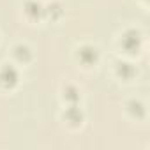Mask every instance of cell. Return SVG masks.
<instances>
[{
	"label": "cell",
	"mask_w": 150,
	"mask_h": 150,
	"mask_svg": "<svg viewBox=\"0 0 150 150\" xmlns=\"http://www.w3.org/2000/svg\"><path fill=\"white\" fill-rule=\"evenodd\" d=\"M0 83L4 87H14L18 83V71L13 65H4L0 69Z\"/></svg>",
	"instance_id": "6da1fadb"
},
{
	"label": "cell",
	"mask_w": 150,
	"mask_h": 150,
	"mask_svg": "<svg viewBox=\"0 0 150 150\" xmlns=\"http://www.w3.org/2000/svg\"><path fill=\"white\" fill-rule=\"evenodd\" d=\"M139 42H141V37H139V32H136V30H127L122 35V46L131 53L139 48Z\"/></svg>",
	"instance_id": "7a4b0ae2"
},
{
	"label": "cell",
	"mask_w": 150,
	"mask_h": 150,
	"mask_svg": "<svg viewBox=\"0 0 150 150\" xmlns=\"http://www.w3.org/2000/svg\"><path fill=\"white\" fill-rule=\"evenodd\" d=\"M78 57H80V60L83 62V64H94L96 60H97V57H99V53H97V50L94 48V46H83L81 50H80V53H78Z\"/></svg>",
	"instance_id": "3957f363"
},
{
	"label": "cell",
	"mask_w": 150,
	"mask_h": 150,
	"mask_svg": "<svg viewBox=\"0 0 150 150\" xmlns=\"http://www.w3.org/2000/svg\"><path fill=\"white\" fill-rule=\"evenodd\" d=\"M65 118L72 124V125H78V124H81V118H83V115H81V111H80V108H76V106H71L67 111H65Z\"/></svg>",
	"instance_id": "277c9868"
},
{
	"label": "cell",
	"mask_w": 150,
	"mask_h": 150,
	"mask_svg": "<svg viewBox=\"0 0 150 150\" xmlns=\"http://www.w3.org/2000/svg\"><path fill=\"white\" fill-rule=\"evenodd\" d=\"M25 11H27L28 16L37 18V16H41V13H42V6H41L39 2H35V0H30V2H27V6H25Z\"/></svg>",
	"instance_id": "5b68a950"
},
{
	"label": "cell",
	"mask_w": 150,
	"mask_h": 150,
	"mask_svg": "<svg viewBox=\"0 0 150 150\" xmlns=\"http://www.w3.org/2000/svg\"><path fill=\"white\" fill-rule=\"evenodd\" d=\"M118 74L122 78H131L132 74H134V67L127 62H120L118 64Z\"/></svg>",
	"instance_id": "8992f818"
},
{
	"label": "cell",
	"mask_w": 150,
	"mask_h": 150,
	"mask_svg": "<svg viewBox=\"0 0 150 150\" xmlns=\"http://www.w3.org/2000/svg\"><path fill=\"white\" fill-rule=\"evenodd\" d=\"M129 108H131V113H132V115H136L138 118H141V117L145 115L143 104H141V103H138V101H131V103H129Z\"/></svg>",
	"instance_id": "52a82bcc"
},
{
	"label": "cell",
	"mask_w": 150,
	"mask_h": 150,
	"mask_svg": "<svg viewBox=\"0 0 150 150\" xmlns=\"http://www.w3.org/2000/svg\"><path fill=\"white\" fill-rule=\"evenodd\" d=\"M65 94V97L69 99V101H72V103H76L78 99H80V94H78V90L76 88H74V87H65V90H64Z\"/></svg>",
	"instance_id": "ba28073f"
},
{
	"label": "cell",
	"mask_w": 150,
	"mask_h": 150,
	"mask_svg": "<svg viewBox=\"0 0 150 150\" xmlns=\"http://www.w3.org/2000/svg\"><path fill=\"white\" fill-rule=\"evenodd\" d=\"M16 57L20 60H28L30 53H28V48L27 46H16Z\"/></svg>",
	"instance_id": "9c48e42d"
}]
</instances>
